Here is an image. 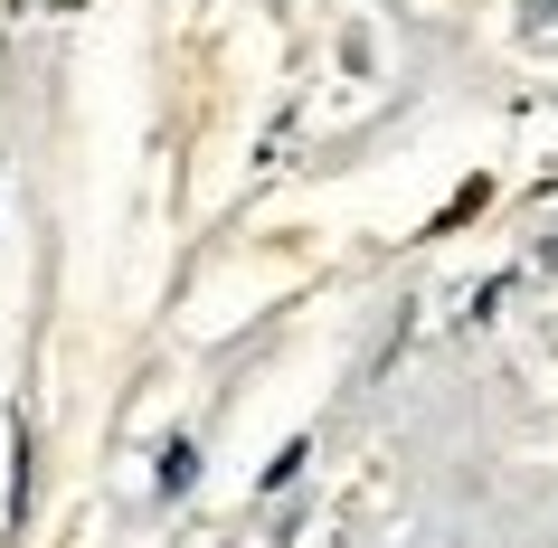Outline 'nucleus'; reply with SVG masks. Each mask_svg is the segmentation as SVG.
I'll return each instance as SVG.
<instances>
[{
  "label": "nucleus",
  "instance_id": "obj_1",
  "mask_svg": "<svg viewBox=\"0 0 558 548\" xmlns=\"http://www.w3.org/2000/svg\"><path fill=\"white\" fill-rule=\"evenodd\" d=\"M190 473H199V454H190V445H161V463H151V483H161V491H190Z\"/></svg>",
  "mask_w": 558,
  "mask_h": 548
},
{
  "label": "nucleus",
  "instance_id": "obj_2",
  "mask_svg": "<svg viewBox=\"0 0 558 548\" xmlns=\"http://www.w3.org/2000/svg\"><path fill=\"white\" fill-rule=\"evenodd\" d=\"M521 20H558V0H521Z\"/></svg>",
  "mask_w": 558,
  "mask_h": 548
}]
</instances>
